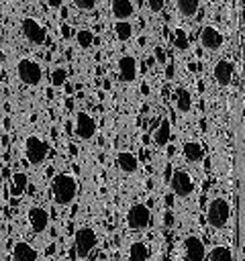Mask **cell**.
I'll use <instances>...</instances> for the list:
<instances>
[{"instance_id":"cell-20","label":"cell","mask_w":245,"mask_h":261,"mask_svg":"<svg viewBox=\"0 0 245 261\" xmlns=\"http://www.w3.org/2000/svg\"><path fill=\"white\" fill-rule=\"evenodd\" d=\"M182 153H184V157H186L188 161H194V163L202 161V157H204L202 145L196 143V141H186V143L182 145Z\"/></svg>"},{"instance_id":"cell-32","label":"cell","mask_w":245,"mask_h":261,"mask_svg":"<svg viewBox=\"0 0 245 261\" xmlns=\"http://www.w3.org/2000/svg\"><path fill=\"white\" fill-rule=\"evenodd\" d=\"M61 35H63V37H69V35H71V29H69L67 24H63V27H61Z\"/></svg>"},{"instance_id":"cell-25","label":"cell","mask_w":245,"mask_h":261,"mask_svg":"<svg viewBox=\"0 0 245 261\" xmlns=\"http://www.w3.org/2000/svg\"><path fill=\"white\" fill-rule=\"evenodd\" d=\"M208 259H210V261H233V251H231L229 247L218 245V247H214V249L210 251Z\"/></svg>"},{"instance_id":"cell-35","label":"cell","mask_w":245,"mask_h":261,"mask_svg":"<svg viewBox=\"0 0 245 261\" xmlns=\"http://www.w3.org/2000/svg\"><path fill=\"white\" fill-rule=\"evenodd\" d=\"M49 4H51V6H55V8H59V6H61V2H57V0H53V2H49Z\"/></svg>"},{"instance_id":"cell-3","label":"cell","mask_w":245,"mask_h":261,"mask_svg":"<svg viewBox=\"0 0 245 261\" xmlns=\"http://www.w3.org/2000/svg\"><path fill=\"white\" fill-rule=\"evenodd\" d=\"M16 75L27 86H39L41 84V77H43V69H41V65L35 59L22 57L16 63Z\"/></svg>"},{"instance_id":"cell-30","label":"cell","mask_w":245,"mask_h":261,"mask_svg":"<svg viewBox=\"0 0 245 261\" xmlns=\"http://www.w3.org/2000/svg\"><path fill=\"white\" fill-rule=\"evenodd\" d=\"M153 57H155V61H157L159 65H165V61H167V55H165V51H163L161 47H155V49H153Z\"/></svg>"},{"instance_id":"cell-2","label":"cell","mask_w":245,"mask_h":261,"mask_svg":"<svg viewBox=\"0 0 245 261\" xmlns=\"http://www.w3.org/2000/svg\"><path fill=\"white\" fill-rule=\"evenodd\" d=\"M231 218V206L225 198H214L210 200L208 208H206V222L212 228H223Z\"/></svg>"},{"instance_id":"cell-11","label":"cell","mask_w":245,"mask_h":261,"mask_svg":"<svg viewBox=\"0 0 245 261\" xmlns=\"http://www.w3.org/2000/svg\"><path fill=\"white\" fill-rule=\"evenodd\" d=\"M74 130H76V135H78L82 141H88V139H92L94 133H96V122H94V118H92L88 112H80V114H76Z\"/></svg>"},{"instance_id":"cell-26","label":"cell","mask_w":245,"mask_h":261,"mask_svg":"<svg viewBox=\"0 0 245 261\" xmlns=\"http://www.w3.org/2000/svg\"><path fill=\"white\" fill-rule=\"evenodd\" d=\"M76 41H78V45H80L82 49H88V47H92V43H94V33H92L90 29H80V31L76 33Z\"/></svg>"},{"instance_id":"cell-10","label":"cell","mask_w":245,"mask_h":261,"mask_svg":"<svg viewBox=\"0 0 245 261\" xmlns=\"http://www.w3.org/2000/svg\"><path fill=\"white\" fill-rule=\"evenodd\" d=\"M223 33L216 29V27H212V24H204L202 29H200V45L204 47V49H208V51H216L220 45H223Z\"/></svg>"},{"instance_id":"cell-19","label":"cell","mask_w":245,"mask_h":261,"mask_svg":"<svg viewBox=\"0 0 245 261\" xmlns=\"http://www.w3.org/2000/svg\"><path fill=\"white\" fill-rule=\"evenodd\" d=\"M116 163H118L120 171H125V173H135L137 167H139V161L131 151H120L116 155Z\"/></svg>"},{"instance_id":"cell-37","label":"cell","mask_w":245,"mask_h":261,"mask_svg":"<svg viewBox=\"0 0 245 261\" xmlns=\"http://www.w3.org/2000/svg\"><path fill=\"white\" fill-rule=\"evenodd\" d=\"M59 261H65V259H59Z\"/></svg>"},{"instance_id":"cell-14","label":"cell","mask_w":245,"mask_h":261,"mask_svg":"<svg viewBox=\"0 0 245 261\" xmlns=\"http://www.w3.org/2000/svg\"><path fill=\"white\" fill-rule=\"evenodd\" d=\"M12 261H37V251L33 245L18 241L12 249Z\"/></svg>"},{"instance_id":"cell-7","label":"cell","mask_w":245,"mask_h":261,"mask_svg":"<svg viewBox=\"0 0 245 261\" xmlns=\"http://www.w3.org/2000/svg\"><path fill=\"white\" fill-rule=\"evenodd\" d=\"M151 222V210L145 204H133L127 212V224L133 230H143Z\"/></svg>"},{"instance_id":"cell-16","label":"cell","mask_w":245,"mask_h":261,"mask_svg":"<svg viewBox=\"0 0 245 261\" xmlns=\"http://www.w3.org/2000/svg\"><path fill=\"white\" fill-rule=\"evenodd\" d=\"M214 80L220 84V86H229L231 84V77H233V63L227 61V59H220L216 65H214Z\"/></svg>"},{"instance_id":"cell-12","label":"cell","mask_w":245,"mask_h":261,"mask_svg":"<svg viewBox=\"0 0 245 261\" xmlns=\"http://www.w3.org/2000/svg\"><path fill=\"white\" fill-rule=\"evenodd\" d=\"M27 218H29V224H31L33 232H43L49 224V212L41 206H31L29 212H27Z\"/></svg>"},{"instance_id":"cell-33","label":"cell","mask_w":245,"mask_h":261,"mask_svg":"<svg viewBox=\"0 0 245 261\" xmlns=\"http://www.w3.org/2000/svg\"><path fill=\"white\" fill-rule=\"evenodd\" d=\"M165 77H174V67H172V65H167V69H165Z\"/></svg>"},{"instance_id":"cell-18","label":"cell","mask_w":245,"mask_h":261,"mask_svg":"<svg viewBox=\"0 0 245 261\" xmlns=\"http://www.w3.org/2000/svg\"><path fill=\"white\" fill-rule=\"evenodd\" d=\"M169 137H172V122H169L167 118H163V120L159 122V126L153 130V143H155L157 147H165L167 141H169Z\"/></svg>"},{"instance_id":"cell-9","label":"cell","mask_w":245,"mask_h":261,"mask_svg":"<svg viewBox=\"0 0 245 261\" xmlns=\"http://www.w3.org/2000/svg\"><path fill=\"white\" fill-rule=\"evenodd\" d=\"M206 259V247L200 237L188 234L184 239V259L182 261H204Z\"/></svg>"},{"instance_id":"cell-13","label":"cell","mask_w":245,"mask_h":261,"mask_svg":"<svg viewBox=\"0 0 245 261\" xmlns=\"http://www.w3.org/2000/svg\"><path fill=\"white\" fill-rule=\"evenodd\" d=\"M118 75L122 82H135L137 77V59L133 55H122L118 59Z\"/></svg>"},{"instance_id":"cell-5","label":"cell","mask_w":245,"mask_h":261,"mask_svg":"<svg viewBox=\"0 0 245 261\" xmlns=\"http://www.w3.org/2000/svg\"><path fill=\"white\" fill-rule=\"evenodd\" d=\"M20 31H22L24 39H27L31 45H43V43L47 41V31H45V27H43L37 18H33V16L22 18Z\"/></svg>"},{"instance_id":"cell-1","label":"cell","mask_w":245,"mask_h":261,"mask_svg":"<svg viewBox=\"0 0 245 261\" xmlns=\"http://www.w3.org/2000/svg\"><path fill=\"white\" fill-rule=\"evenodd\" d=\"M51 192H53L55 204L67 206V204L74 202V198H76V194H78V181H76V177L69 175V173H57L55 179H53Z\"/></svg>"},{"instance_id":"cell-4","label":"cell","mask_w":245,"mask_h":261,"mask_svg":"<svg viewBox=\"0 0 245 261\" xmlns=\"http://www.w3.org/2000/svg\"><path fill=\"white\" fill-rule=\"evenodd\" d=\"M47 151H49L47 143L39 135H29L24 139V157H27L29 163H33V165L43 163L45 157H47Z\"/></svg>"},{"instance_id":"cell-6","label":"cell","mask_w":245,"mask_h":261,"mask_svg":"<svg viewBox=\"0 0 245 261\" xmlns=\"http://www.w3.org/2000/svg\"><path fill=\"white\" fill-rule=\"evenodd\" d=\"M169 188L174 192V196H180V198H186L194 192V181L190 177L188 171L184 169H174L172 175H169Z\"/></svg>"},{"instance_id":"cell-29","label":"cell","mask_w":245,"mask_h":261,"mask_svg":"<svg viewBox=\"0 0 245 261\" xmlns=\"http://www.w3.org/2000/svg\"><path fill=\"white\" fill-rule=\"evenodd\" d=\"M74 4H76L80 10H94V8H96V2H94V0H76Z\"/></svg>"},{"instance_id":"cell-31","label":"cell","mask_w":245,"mask_h":261,"mask_svg":"<svg viewBox=\"0 0 245 261\" xmlns=\"http://www.w3.org/2000/svg\"><path fill=\"white\" fill-rule=\"evenodd\" d=\"M163 6H165L163 0H149V2H147V8H149L151 12H161Z\"/></svg>"},{"instance_id":"cell-24","label":"cell","mask_w":245,"mask_h":261,"mask_svg":"<svg viewBox=\"0 0 245 261\" xmlns=\"http://www.w3.org/2000/svg\"><path fill=\"white\" fill-rule=\"evenodd\" d=\"M176 8H178V12H180L182 16H192V14H196V10L200 8V2H198V0H180V2L176 4Z\"/></svg>"},{"instance_id":"cell-23","label":"cell","mask_w":245,"mask_h":261,"mask_svg":"<svg viewBox=\"0 0 245 261\" xmlns=\"http://www.w3.org/2000/svg\"><path fill=\"white\" fill-rule=\"evenodd\" d=\"M24 190H27V173L16 171L12 175V179H10V194L12 196H20Z\"/></svg>"},{"instance_id":"cell-34","label":"cell","mask_w":245,"mask_h":261,"mask_svg":"<svg viewBox=\"0 0 245 261\" xmlns=\"http://www.w3.org/2000/svg\"><path fill=\"white\" fill-rule=\"evenodd\" d=\"M141 92H143V94H149V86L143 84V86H141Z\"/></svg>"},{"instance_id":"cell-27","label":"cell","mask_w":245,"mask_h":261,"mask_svg":"<svg viewBox=\"0 0 245 261\" xmlns=\"http://www.w3.org/2000/svg\"><path fill=\"white\" fill-rule=\"evenodd\" d=\"M67 82V71L63 69V67H55L53 71H51V84L55 86V88H59V86H63Z\"/></svg>"},{"instance_id":"cell-17","label":"cell","mask_w":245,"mask_h":261,"mask_svg":"<svg viewBox=\"0 0 245 261\" xmlns=\"http://www.w3.org/2000/svg\"><path fill=\"white\" fill-rule=\"evenodd\" d=\"M174 104L180 112H190L192 110V94L186 88H176L174 90Z\"/></svg>"},{"instance_id":"cell-28","label":"cell","mask_w":245,"mask_h":261,"mask_svg":"<svg viewBox=\"0 0 245 261\" xmlns=\"http://www.w3.org/2000/svg\"><path fill=\"white\" fill-rule=\"evenodd\" d=\"M174 45H176V49H180V51H186L188 49V35H186V31H182V29H178L176 31V37H174Z\"/></svg>"},{"instance_id":"cell-22","label":"cell","mask_w":245,"mask_h":261,"mask_svg":"<svg viewBox=\"0 0 245 261\" xmlns=\"http://www.w3.org/2000/svg\"><path fill=\"white\" fill-rule=\"evenodd\" d=\"M114 35L118 41H129L133 37V24L131 20H116L114 22Z\"/></svg>"},{"instance_id":"cell-21","label":"cell","mask_w":245,"mask_h":261,"mask_svg":"<svg viewBox=\"0 0 245 261\" xmlns=\"http://www.w3.org/2000/svg\"><path fill=\"white\" fill-rule=\"evenodd\" d=\"M149 257V247L145 243H133L131 249H129V259L131 261H147Z\"/></svg>"},{"instance_id":"cell-36","label":"cell","mask_w":245,"mask_h":261,"mask_svg":"<svg viewBox=\"0 0 245 261\" xmlns=\"http://www.w3.org/2000/svg\"><path fill=\"white\" fill-rule=\"evenodd\" d=\"M188 69L190 71H196V63H188Z\"/></svg>"},{"instance_id":"cell-8","label":"cell","mask_w":245,"mask_h":261,"mask_svg":"<svg viewBox=\"0 0 245 261\" xmlns=\"http://www.w3.org/2000/svg\"><path fill=\"white\" fill-rule=\"evenodd\" d=\"M96 245V232L90 226H82L74 237V247L78 257H88Z\"/></svg>"},{"instance_id":"cell-15","label":"cell","mask_w":245,"mask_h":261,"mask_svg":"<svg viewBox=\"0 0 245 261\" xmlns=\"http://www.w3.org/2000/svg\"><path fill=\"white\" fill-rule=\"evenodd\" d=\"M110 10H112V16L116 20H129L135 14V4L129 0H114Z\"/></svg>"}]
</instances>
